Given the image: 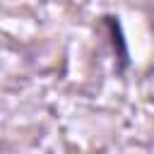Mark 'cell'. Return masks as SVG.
<instances>
[{
  "label": "cell",
  "instance_id": "1",
  "mask_svg": "<svg viewBox=\"0 0 154 154\" xmlns=\"http://www.w3.org/2000/svg\"><path fill=\"white\" fill-rule=\"evenodd\" d=\"M106 24L111 26V36H113V48H118V60H120V72H125V67L130 65V58H128V48H125V38H123V29H120V22L118 17L108 14L106 17Z\"/></svg>",
  "mask_w": 154,
  "mask_h": 154
}]
</instances>
